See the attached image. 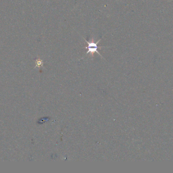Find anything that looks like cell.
I'll return each instance as SVG.
<instances>
[{"mask_svg":"<svg viewBox=\"0 0 173 173\" xmlns=\"http://www.w3.org/2000/svg\"><path fill=\"white\" fill-rule=\"evenodd\" d=\"M43 62L41 60V59H36V67H40L41 66H43Z\"/></svg>","mask_w":173,"mask_h":173,"instance_id":"obj_2","label":"cell"},{"mask_svg":"<svg viewBox=\"0 0 173 173\" xmlns=\"http://www.w3.org/2000/svg\"><path fill=\"white\" fill-rule=\"evenodd\" d=\"M83 38L84 39L85 41L86 42V43L88 44V46H86V47H85L86 49H88V51L86 53V55L89 54V53H90V55L91 57H94V53H96L97 54L100 55L101 57L103 58L102 56L100 54V53L98 51V49H100V48H102V47H105V46H98V44L101 40V39H100L97 42H95L94 38H92L91 41L90 42L86 41V40L85 39L84 37H83Z\"/></svg>","mask_w":173,"mask_h":173,"instance_id":"obj_1","label":"cell"}]
</instances>
